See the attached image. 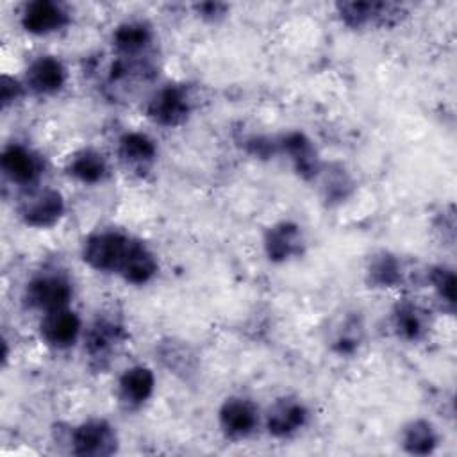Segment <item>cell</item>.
I'll list each match as a JSON object with an SVG mask.
<instances>
[{
  "mask_svg": "<svg viewBox=\"0 0 457 457\" xmlns=\"http://www.w3.org/2000/svg\"><path fill=\"white\" fill-rule=\"evenodd\" d=\"M21 95H23V86H21L16 79L4 75V77H2V82H0V98H2V105L7 107V105L14 104Z\"/></svg>",
  "mask_w": 457,
  "mask_h": 457,
  "instance_id": "cell-26",
  "label": "cell"
},
{
  "mask_svg": "<svg viewBox=\"0 0 457 457\" xmlns=\"http://www.w3.org/2000/svg\"><path fill=\"white\" fill-rule=\"evenodd\" d=\"M259 423L257 407L246 398H227L220 409V427L234 439L246 437Z\"/></svg>",
  "mask_w": 457,
  "mask_h": 457,
  "instance_id": "cell-10",
  "label": "cell"
},
{
  "mask_svg": "<svg viewBox=\"0 0 457 457\" xmlns=\"http://www.w3.org/2000/svg\"><path fill=\"white\" fill-rule=\"evenodd\" d=\"M73 289L68 278L61 275H39L25 287V302L29 307L43 312L68 307Z\"/></svg>",
  "mask_w": 457,
  "mask_h": 457,
  "instance_id": "cell-6",
  "label": "cell"
},
{
  "mask_svg": "<svg viewBox=\"0 0 457 457\" xmlns=\"http://www.w3.org/2000/svg\"><path fill=\"white\" fill-rule=\"evenodd\" d=\"M16 209L27 225L45 228L59 221L64 212V200L55 189L30 187L18 198Z\"/></svg>",
  "mask_w": 457,
  "mask_h": 457,
  "instance_id": "cell-1",
  "label": "cell"
},
{
  "mask_svg": "<svg viewBox=\"0 0 457 457\" xmlns=\"http://www.w3.org/2000/svg\"><path fill=\"white\" fill-rule=\"evenodd\" d=\"M191 112V100L184 87L180 86H164L157 89L146 104V114L152 121L175 127L187 120Z\"/></svg>",
  "mask_w": 457,
  "mask_h": 457,
  "instance_id": "cell-5",
  "label": "cell"
},
{
  "mask_svg": "<svg viewBox=\"0 0 457 457\" xmlns=\"http://www.w3.org/2000/svg\"><path fill=\"white\" fill-rule=\"evenodd\" d=\"M359 341H361V325L355 320H350L339 330V334L334 341V348L339 353H352L357 348Z\"/></svg>",
  "mask_w": 457,
  "mask_h": 457,
  "instance_id": "cell-25",
  "label": "cell"
},
{
  "mask_svg": "<svg viewBox=\"0 0 457 457\" xmlns=\"http://www.w3.org/2000/svg\"><path fill=\"white\" fill-rule=\"evenodd\" d=\"M430 282L441 300L453 305L455 302V275L452 270L437 266L430 270Z\"/></svg>",
  "mask_w": 457,
  "mask_h": 457,
  "instance_id": "cell-24",
  "label": "cell"
},
{
  "mask_svg": "<svg viewBox=\"0 0 457 457\" xmlns=\"http://www.w3.org/2000/svg\"><path fill=\"white\" fill-rule=\"evenodd\" d=\"M155 377L150 368L146 366H132L125 370L118 382L120 400L127 407H139L143 405L154 393Z\"/></svg>",
  "mask_w": 457,
  "mask_h": 457,
  "instance_id": "cell-16",
  "label": "cell"
},
{
  "mask_svg": "<svg viewBox=\"0 0 457 457\" xmlns=\"http://www.w3.org/2000/svg\"><path fill=\"white\" fill-rule=\"evenodd\" d=\"M280 148L289 155L295 170L303 179H314L320 171V161L312 143L302 132H289L278 141Z\"/></svg>",
  "mask_w": 457,
  "mask_h": 457,
  "instance_id": "cell-17",
  "label": "cell"
},
{
  "mask_svg": "<svg viewBox=\"0 0 457 457\" xmlns=\"http://www.w3.org/2000/svg\"><path fill=\"white\" fill-rule=\"evenodd\" d=\"M0 164L4 173L12 182L21 186H32L43 171V162L39 155H36L30 148L16 143L4 148Z\"/></svg>",
  "mask_w": 457,
  "mask_h": 457,
  "instance_id": "cell-9",
  "label": "cell"
},
{
  "mask_svg": "<svg viewBox=\"0 0 457 457\" xmlns=\"http://www.w3.org/2000/svg\"><path fill=\"white\" fill-rule=\"evenodd\" d=\"M39 332L48 346L57 350L70 348L80 334V318L68 307L48 311L39 323Z\"/></svg>",
  "mask_w": 457,
  "mask_h": 457,
  "instance_id": "cell-7",
  "label": "cell"
},
{
  "mask_svg": "<svg viewBox=\"0 0 457 457\" xmlns=\"http://www.w3.org/2000/svg\"><path fill=\"white\" fill-rule=\"evenodd\" d=\"M70 21L64 7L52 0L29 2L21 11V25L30 34H50Z\"/></svg>",
  "mask_w": 457,
  "mask_h": 457,
  "instance_id": "cell-8",
  "label": "cell"
},
{
  "mask_svg": "<svg viewBox=\"0 0 457 457\" xmlns=\"http://www.w3.org/2000/svg\"><path fill=\"white\" fill-rule=\"evenodd\" d=\"M393 327L400 337L416 341L428 328L427 312L412 302H398L393 309Z\"/></svg>",
  "mask_w": 457,
  "mask_h": 457,
  "instance_id": "cell-19",
  "label": "cell"
},
{
  "mask_svg": "<svg viewBox=\"0 0 457 457\" xmlns=\"http://www.w3.org/2000/svg\"><path fill=\"white\" fill-rule=\"evenodd\" d=\"M303 239L298 225L280 221L273 225L264 237V248L271 261H287L302 252Z\"/></svg>",
  "mask_w": 457,
  "mask_h": 457,
  "instance_id": "cell-15",
  "label": "cell"
},
{
  "mask_svg": "<svg viewBox=\"0 0 457 457\" xmlns=\"http://www.w3.org/2000/svg\"><path fill=\"white\" fill-rule=\"evenodd\" d=\"M403 448L414 455H427L437 445V434L434 427L425 420L411 421L402 434Z\"/></svg>",
  "mask_w": 457,
  "mask_h": 457,
  "instance_id": "cell-22",
  "label": "cell"
},
{
  "mask_svg": "<svg viewBox=\"0 0 457 457\" xmlns=\"http://www.w3.org/2000/svg\"><path fill=\"white\" fill-rule=\"evenodd\" d=\"M196 12L205 18V20H218L227 12V5L220 4V2H204V4H196L195 5Z\"/></svg>",
  "mask_w": 457,
  "mask_h": 457,
  "instance_id": "cell-27",
  "label": "cell"
},
{
  "mask_svg": "<svg viewBox=\"0 0 457 457\" xmlns=\"http://www.w3.org/2000/svg\"><path fill=\"white\" fill-rule=\"evenodd\" d=\"M123 339V327L118 320L98 316L86 334V352L95 362H104Z\"/></svg>",
  "mask_w": 457,
  "mask_h": 457,
  "instance_id": "cell-11",
  "label": "cell"
},
{
  "mask_svg": "<svg viewBox=\"0 0 457 457\" xmlns=\"http://www.w3.org/2000/svg\"><path fill=\"white\" fill-rule=\"evenodd\" d=\"M368 277H370V284L377 287H393L395 284H398L402 277L400 262L396 261L395 255L387 252H380L371 257Z\"/></svg>",
  "mask_w": 457,
  "mask_h": 457,
  "instance_id": "cell-23",
  "label": "cell"
},
{
  "mask_svg": "<svg viewBox=\"0 0 457 457\" xmlns=\"http://www.w3.org/2000/svg\"><path fill=\"white\" fill-rule=\"evenodd\" d=\"M336 7L343 23L352 29L395 25L405 14L402 5L391 2H339Z\"/></svg>",
  "mask_w": 457,
  "mask_h": 457,
  "instance_id": "cell-4",
  "label": "cell"
},
{
  "mask_svg": "<svg viewBox=\"0 0 457 457\" xmlns=\"http://www.w3.org/2000/svg\"><path fill=\"white\" fill-rule=\"evenodd\" d=\"M132 237L121 232H96L91 234L82 246V259L93 270L98 271H118L121 259Z\"/></svg>",
  "mask_w": 457,
  "mask_h": 457,
  "instance_id": "cell-2",
  "label": "cell"
},
{
  "mask_svg": "<svg viewBox=\"0 0 457 457\" xmlns=\"http://www.w3.org/2000/svg\"><path fill=\"white\" fill-rule=\"evenodd\" d=\"M307 409L300 400L295 398H280L277 400L266 416L268 432L275 437H284L298 428H302L307 421Z\"/></svg>",
  "mask_w": 457,
  "mask_h": 457,
  "instance_id": "cell-13",
  "label": "cell"
},
{
  "mask_svg": "<svg viewBox=\"0 0 457 457\" xmlns=\"http://www.w3.org/2000/svg\"><path fill=\"white\" fill-rule=\"evenodd\" d=\"M68 173L84 184H96L107 173V162L104 155L93 148L77 152L68 162Z\"/></svg>",
  "mask_w": 457,
  "mask_h": 457,
  "instance_id": "cell-21",
  "label": "cell"
},
{
  "mask_svg": "<svg viewBox=\"0 0 457 457\" xmlns=\"http://www.w3.org/2000/svg\"><path fill=\"white\" fill-rule=\"evenodd\" d=\"M70 443L73 453L80 457H107L118 448L116 432L104 420H89L75 427Z\"/></svg>",
  "mask_w": 457,
  "mask_h": 457,
  "instance_id": "cell-3",
  "label": "cell"
},
{
  "mask_svg": "<svg viewBox=\"0 0 457 457\" xmlns=\"http://www.w3.org/2000/svg\"><path fill=\"white\" fill-rule=\"evenodd\" d=\"M152 29L143 21H125L112 32V45L121 57H139L152 43Z\"/></svg>",
  "mask_w": 457,
  "mask_h": 457,
  "instance_id": "cell-18",
  "label": "cell"
},
{
  "mask_svg": "<svg viewBox=\"0 0 457 457\" xmlns=\"http://www.w3.org/2000/svg\"><path fill=\"white\" fill-rule=\"evenodd\" d=\"M155 143L143 132H127L120 137L118 154L120 159L134 168L150 164L155 159Z\"/></svg>",
  "mask_w": 457,
  "mask_h": 457,
  "instance_id": "cell-20",
  "label": "cell"
},
{
  "mask_svg": "<svg viewBox=\"0 0 457 457\" xmlns=\"http://www.w3.org/2000/svg\"><path fill=\"white\" fill-rule=\"evenodd\" d=\"M157 271V261L154 253L139 241L130 239L127 252L116 273H120L130 284H146Z\"/></svg>",
  "mask_w": 457,
  "mask_h": 457,
  "instance_id": "cell-14",
  "label": "cell"
},
{
  "mask_svg": "<svg viewBox=\"0 0 457 457\" xmlns=\"http://www.w3.org/2000/svg\"><path fill=\"white\" fill-rule=\"evenodd\" d=\"M66 82V68L54 55H41L30 62L25 73V84L37 95L57 93Z\"/></svg>",
  "mask_w": 457,
  "mask_h": 457,
  "instance_id": "cell-12",
  "label": "cell"
}]
</instances>
